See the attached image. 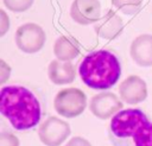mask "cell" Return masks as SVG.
<instances>
[{"label":"cell","mask_w":152,"mask_h":146,"mask_svg":"<svg viewBox=\"0 0 152 146\" xmlns=\"http://www.w3.org/2000/svg\"><path fill=\"white\" fill-rule=\"evenodd\" d=\"M0 112L17 131H27L38 125L42 116L39 100L23 85H5L0 90Z\"/></svg>","instance_id":"1"},{"label":"cell","mask_w":152,"mask_h":146,"mask_svg":"<svg viewBox=\"0 0 152 146\" xmlns=\"http://www.w3.org/2000/svg\"><path fill=\"white\" fill-rule=\"evenodd\" d=\"M108 138L113 146H152V121L139 108L122 109L112 118Z\"/></svg>","instance_id":"2"},{"label":"cell","mask_w":152,"mask_h":146,"mask_svg":"<svg viewBox=\"0 0 152 146\" xmlns=\"http://www.w3.org/2000/svg\"><path fill=\"white\" fill-rule=\"evenodd\" d=\"M78 74L86 85L96 90L112 88L120 78L121 65L118 57L108 50L88 53L78 66Z\"/></svg>","instance_id":"3"},{"label":"cell","mask_w":152,"mask_h":146,"mask_svg":"<svg viewBox=\"0 0 152 146\" xmlns=\"http://www.w3.org/2000/svg\"><path fill=\"white\" fill-rule=\"evenodd\" d=\"M56 112L64 118L72 119L81 115L87 107V95L78 88H65L59 90L53 100Z\"/></svg>","instance_id":"4"},{"label":"cell","mask_w":152,"mask_h":146,"mask_svg":"<svg viewBox=\"0 0 152 146\" xmlns=\"http://www.w3.org/2000/svg\"><path fill=\"white\" fill-rule=\"evenodd\" d=\"M46 34L42 26L36 23H26L15 31V44L25 53L32 55L40 51L45 44Z\"/></svg>","instance_id":"5"},{"label":"cell","mask_w":152,"mask_h":146,"mask_svg":"<svg viewBox=\"0 0 152 146\" xmlns=\"http://www.w3.org/2000/svg\"><path fill=\"white\" fill-rule=\"evenodd\" d=\"M70 125L57 116L48 118L38 129L40 141L46 146H59L70 135Z\"/></svg>","instance_id":"6"},{"label":"cell","mask_w":152,"mask_h":146,"mask_svg":"<svg viewBox=\"0 0 152 146\" xmlns=\"http://www.w3.org/2000/svg\"><path fill=\"white\" fill-rule=\"evenodd\" d=\"M122 108V101L114 93L103 91L91 97L89 103V109L93 115L97 119L107 120L113 118Z\"/></svg>","instance_id":"7"},{"label":"cell","mask_w":152,"mask_h":146,"mask_svg":"<svg viewBox=\"0 0 152 146\" xmlns=\"http://www.w3.org/2000/svg\"><path fill=\"white\" fill-rule=\"evenodd\" d=\"M70 17L80 25L97 23L101 18V4L99 0H74L70 7Z\"/></svg>","instance_id":"8"},{"label":"cell","mask_w":152,"mask_h":146,"mask_svg":"<svg viewBox=\"0 0 152 146\" xmlns=\"http://www.w3.org/2000/svg\"><path fill=\"white\" fill-rule=\"evenodd\" d=\"M119 95L122 102L128 104H137L146 100L147 85L146 82L137 76L131 75L126 77L119 85Z\"/></svg>","instance_id":"9"},{"label":"cell","mask_w":152,"mask_h":146,"mask_svg":"<svg viewBox=\"0 0 152 146\" xmlns=\"http://www.w3.org/2000/svg\"><path fill=\"white\" fill-rule=\"evenodd\" d=\"M124 27L125 25L121 17L116 12L110 9L102 18H100L97 23H95L94 30L100 38L113 40L121 34V32L124 31Z\"/></svg>","instance_id":"10"},{"label":"cell","mask_w":152,"mask_h":146,"mask_svg":"<svg viewBox=\"0 0 152 146\" xmlns=\"http://www.w3.org/2000/svg\"><path fill=\"white\" fill-rule=\"evenodd\" d=\"M129 55L139 66H152V34H140L133 39Z\"/></svg>","instance_id":"11"},{"label":"cell","mask_w":152,"mask_h":146,"mask_svg":"<svg viewBox=\"0 0 152 146\" xmlns=\"http://www.w3.org/2000/svg\"><path fill=\"white\" fill-rule=\"evenodd\" d=\"M50 81L56 85L72 83L76 77V70L71 62H62L58 59L51 61L48 68Z\"/></svg>","instance_id":"12"},{"label":"cell","mask_w":152,"mask_h":146,"mask_svg":"<svg viewBox=\"0 0 152 146\" xmlns=\"http://www.w3.org/2000/svg\"><path fill=\"white\" fill-rule=\"evenodd\" d=\"M80 44L71 36H61L53 44V53L58 61L70 62L80 55Z\"/></svg>","instance_id":"13"},{"label":"cell","mask_w":152,"mask_h":146,"mask_svg":"<svg viewBox=\"0 0 152 146\" xmlns=\"http://www.w3.org/2000/svg\"><path fill=\"white\" fill-rule=\"evenodd\" d=\"M142 1L144 0H112V4L120 12L133 15L141 9Z\"/></svg>","instance_id":"14"},{"label":"cell","mask_w":152,"mask_h":146,"mask_svg":"<svg viewBox=\"0 0 152 146\" xmlns=\"http://www.w3.org/2000/svg\"><path fill=\"white\" fill-rule=\"evenodd\" d=\"M5 7H7L10 11L15 12V13H20V12H25L27 11L34 0H2Z\"/></svg>","instance_id":"15"},{"label":"cell","mask_w":152,"mask_h":146,"mask_svg":"<svg viewBox=\"0 0 152 146\" xmlns=\"http://www.w3.org/2000/svg\"><path fill=\"white\" fill-rule=\"evenodd\" d=\"M19 139L11 132H1L0 146H19Z\"/></svg>","instance_id":"16"},{"label":"cell","mask_w":152,"mask_h":146,"mask_svg":"<svg viewBox=\"0 0 152 146\" xmlns=\"http://www.w3.org/2000/svg\"><path fill=\"white\" fill-rule=\"evenodd\" d=\"M64 146H91V144L82 137H74Z\"/></svg>","instance_id":"17"},{"label":"cell","mask_w":152,"mask_h":146,"mask_svg":"<svg viewBox=\"0 0 152 146\" xmlns=\"http://www.w3.org/2000/svg\"><path fill=\"white\" fill-rule=\"evenodd\" d=\"M0 63H1V75H2V82H5L6 81V78L11 75L10 72H11V68L5 63V61H0Z\"/></svg>","instance_id":"18"},{"label":"cell","mask_w":152,"mask_h":146,"mask_svg":"<svg viewBox=\"0 0 152 146\" xmlns=\"http://www.w3.org/2000/svg\"><path fill=\"white\" fill-rule=\"evenodd\" d=\"M1 12V15H2V26H1V36H4L5 33H6V31H7V28H8V26H10V21H8V19H7V15H6V13H5V11H0Z\"/></svg>","instance_id":"19"}]
</instances>
